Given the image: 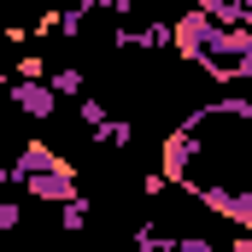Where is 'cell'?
Returning <instances> with one entry per match:
<instances>
[{
	"instance_id": "6da1fadb",
	"label": "cell",
	"mask_w": 252,
	"mask_h": 252,
	"mask_svg": "<svg viewBox=\"0 0 252 252\" xmlns=\"http://www.w3.org/2000/svg\"><path fill=\"white\" fill-rule=\"evenodd\" d=\"M6 100H12L18 118H53V112H59V94H53L47 82H12Z\"/></svg>"
}]
</instances>
